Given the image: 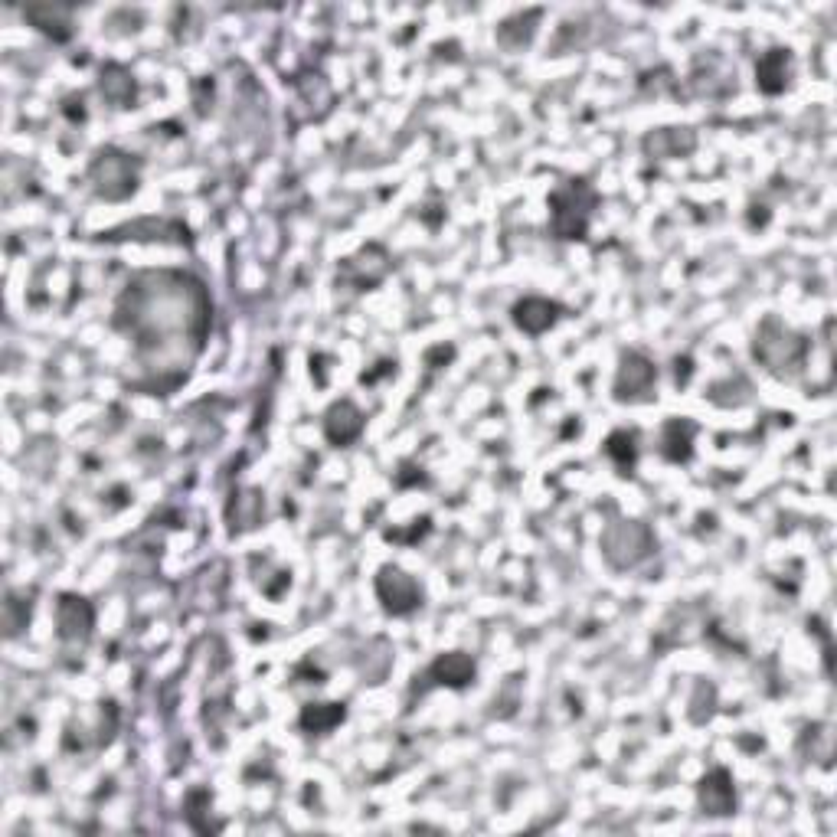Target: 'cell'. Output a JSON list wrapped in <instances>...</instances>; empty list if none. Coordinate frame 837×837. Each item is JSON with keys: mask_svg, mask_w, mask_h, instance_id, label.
I'll return each mask as SVG.
<instances>
[{"mask_svg": "<svg viewBox=\"0 0 837 837\" xmlns=\"http://www.w3.org/2000/svg\"><path fill=\"white\" fill-rule=\"evenodd\" d=\"M363 429V416H360V409L354 403H334L331 409H327V416H324V432H327V439L337 442V445H344L350 439H357Z\"/></svg>", "mask_w": 837, "mask_h": 837, "instance_id": "52a82bcc", "label": "cell"}, {"mask_svg": "<svg viewBox=\"0 0 837 837\" xmlns=\"http://www.w3.org/2000/svg\"><path fill=\"white\" fill-rule=\"evenodd\" d=\"M432 677H439V684H448V687H465L471 677H475V664H471V658H465V654H445V658H439L432 664Z\"/></svg>", "mask_w": 837, "mask_h": 837, "instance_id": "8fae6325", "label": "cell"}, {"mask_svg": "<svg viewBox=\"0 0 837 837\" xmlns=\"http://www.w3.org/2000/svg\"><path fill=\"white\" fill-rule=\"evenodd\" d=\"M556 311L560 308L547 298H527L514 308V321H517V327H524L527 334H543L547 327H553Z\"/></svg>", "mask_w": 837, "mask_h": 837, "instance_id": "9c48e42d", "label": "cell"}, {"mask_svg": "<svg viewBox=\"0 0 837 837\" xmlns=\"http://www.w3.org/2000/svg\"><path fill=\"white\" fill-rule=\"evenodd\" d=\"M92 605L79 596H63L56 605V625H59V638L72 641V645H79V641H86L92 632Z\"/></svg>", "mask_w": 837, "mask_h": 837, "instance_id": "5b68a950", "label": "cell"}, {"mask_svg": "<svg viewBox=\"0 0 837 837\" xmlns=\"http://www.w3.org/2000/svg\"><path fill=\"white\" fill-rule=\"evenodd\" d=\"M651 383H654V367L651 363L641 357V354H628L622 360V370H618V383H615V390L618 396H641V393H648L651 390Z\"/></svg>", "mask_w": 837, "mask_h": 837, "instance_id": "ba28073f", "label": "cell"}, {"mask_svg": "<svg viewBox=\"0 0 837 837\" xmlns=\"http://www.w3.org/2000/svg\"><path fill=\"white\" fill-rule=\"evenodd\" d=\"M102 95L115 105H128L135 99V82L121 66H108L102 69Z\"/></svg>", "mask_w": 837, "mask_h": 837, "instance_id": "7c38bea8", "label": "cell"}, {"mask_svg": "<svg viewBox=\"0 0 837 837\" xmlns=\"http://www.w3.org/2000/svg\"><path fill=\"white\" fill-rule=\"evenodd\" d=\"M27 17L46 33H53L56 27H69V20H59V10L53 7H27Z\"/></svg>", "mask_w": 837, "mask_h": 837, "instance_id": "2e32d148", "label": "cell"}, {"mask_svg": "<svg viewBox=\"0 0 837 837\" xmlns=\"http://www.w3.org/2000/svg\"><path fill=\"white\" fill-rule=\"evenodd\" d=\"M700 805H703L707 815H733L736 792H733L730 775H726L723 769L710 772L707 779L700 782Z\"/></svg>", "mask_w": 837, "mask_h": 837, "instance_id": "8992f818", "label": "cell"}, {"mask_svg": "<svg viewBox=\"0 0 837 837\" xmlns=\"http://www.w3.org/2000/svg\"><path fill=\"white\" fill-rule=\"evenodd\" d=\"M788 66H792V59H788L785 50H772L759 59L756 66V76H759V86L766 92H782L785 82H788Z\"/></svg>", "mask_w": 837, "mask_h": 837, "instance_id": "30bf717a", "label": "cell"}, {"mask_svg": "<svg viewBox=\"0 0 837 837\" xmlns=\"http://www.w3.org/2000/svg\"><path fill=\"white\" fill-rule=\"evenodd\" d=\"M92 180L95 190L108 200H121L135 190V167H131V157L118 154V151H102L92 164Z\"/></svg>", "mask_w": 837, "mask_h": 837, "instance_id": "7a4b0ae2", "label": "cell"}, {"mask_svg": "<svg viewBox=\"0 0 837 837\" xmlns=\"http://www.w3.org/2000/svg\"><path fill=\"white\" fill-rule=\"evenodd\" d=\"M376 592H380L383 605L390 609L393 615H406L419 605V586L416 579L406 576L403 569H393L386 566L380 579H376Z\"/></svg>", "mask_w": 837, "mask_h": 837, "instance_id": "277c9868", "label": "cell"}, {"mask_svg": "<svg viewBox=\"0 0 837 837\" xmlns=\"http://www.w3.org/2000/svg\"><path fill=\"white\" fill-rule=\"evenodd\" d=\"M690 439H694V426L690 422H667L664 429V455L671 462H687L690 458Z\"/></svg>", "mask_w": 837, "mask_h": 837, "instance_id": "4fadbf2b", "label": "cell"}, {"mask_svg": "<svg viewBox=\"0 0 837 837\" xmlns=\"http://www.w3.org/2000/svg\"><path fill=\"white\" fill-rule=\"evenodd\" d=\"M605 452H609L618 468H632L635 465V435L632 432H615L609 445H605Z\"/></svg>", "mask_w": 837, "mask_h": 837, "instance_id": "9a60e30c", "label": "cell"}, {"mask_svg": "<svg viewBox=\"0 0 837 837\" xmlns=\"http://www.w3.org/2000/svg\"><path fill=\"white\" fill-rule=\"evenodd\" d=\"M344 720V707L341 703H311V707H305V713H301V726H308V730H331V726H337Z\"/></svg>", "mask_w": 837, "mask_h": 837, "instance_id": "5bb4252c", "label": "cell"}, {"mask_svg": "<svg viewBox=\"0 0 837 837\" xmlns=\"http://www.w3.org/2000/svg\"><path fill=\"white\" fill-rule=\"evenodd\" d=\"M648 550H651V533L641 524H618L609 530V537H605V556H609L612 566H618V569L645 560Z\"/></svg>", "mask_w": 837, "mask_h": 837, "instance_id": "3957f363", "label": "cell"}, {"mask_svg": "<svg viewBox=\"0 0 837 837\" xmlns=\"http://www.w3.org/2000/svg\"><path fill=\"white\" fill-rule=\"evenodd\" d=\"M553 233L563 239H582L589 223V210L596 206V193L586 180H569L563 190L553 193Z\"/></svg>", "mask_w": 837, "mask_h": 837, "instance_id": "6da1fadb", "label": "cell"}]
</instances>
